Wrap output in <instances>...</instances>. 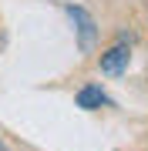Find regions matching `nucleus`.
Returning a JSON list of instances; mask_svg holds the SVG:
<instances>
[{"label":"nucleus","instance_id":"obj_1","mask_svg":"<svg viewBox=\"0 0 148 151\" xmlns=\"http://www.w3.org/2000/svg\"><path fill=\"white\" fill-rule=\"evenodd\" d=\"M67 14H71L74 30H77V47H81L84 54H91V50H94V40H98V24H94V17L84 10L81 4H71Z\"/></svg>","mask_w":148,"mask_h":151},{"label":"nucleus","instance_id":"obj_2","mask_svg":"<svg viewBox=\"0 0 148 151\" xmlns=\"http://www.w3.org/2000/svg\"><path fill=\"white\" fill-rule=\"evenodd\" d=\"M128 60H131V50H128V44L121 40V44H115L111 50L101 54V74H125Z\"/></svg>","mask_w":148,"mask_h":151},{"label":"nucleus","instance_id":"obj_3","mask_svg":"<svg viewBox=\"0 0 148 151\" xmlns=\"http://www.w3.org/2000/svg\"><path fill=\"white\" fill-rule=\"evenodd\" d=\"M101 104H108V94H104L98 84H88V87H81V91H77V108H84V111H98Z\"/></svg>","mask_w":148,"mask_h":151},{"label":"nucleus","instance_id":"obj_4","mask_svg":"<svg viewBox=\"0 0 148 151\" xmlns=\"http://www.w3.org/2000/svg\"><path fill=\"white\" fill-rule=\"evenodd\" d=\"M0 151H10V148H7V145H4V138H0Z\"/></svg>","mask_w":148,"mask_h":151}]
</instances>
